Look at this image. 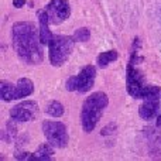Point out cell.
Segmentation results:
<instances>
[{"label": "cell", "mask_w": 161, "mask_h": 161, "mask_svg": "<svg viewBox=\"0 0 161 161\" xmlns=\"http://www.w3.org/2000/svg\"><path fill=\"white\" fill-rule=\"evenodd\" d=\"M54 154V146H51L50 143H44L37 148L36 153H33V160H51Z\"/></svg>", "instance_id": "obj_12"}, {"label": "cell", "mask_w": 161, "mask_h": 161, "mask_svg": "<svg viewBox=\"0 0 161 161\" xmlns=\"http://www.w3.org/2000/svg\"><path fill=\"white\" fill-rule=\"evenodd\" d=\"M24 4H25V0H13V6L14 7H17V8L23 7Z\"/></svg>", "instance_id": "obj_17"}, {"label": "cell", "mask_w": 161, "mask_h": 161, "mask_svg": "<svg viewBox=\"0 0 161 161\" xmlns=\"http://www.w3.org/2000/svg\"><path fill=\"white\" fill-rule=\"evenodd\" d=\"M45 10L50 17V23L53 24H61L71 14L69 3L67 0H51L47 4Z\"/></svg>", "instance_id": "obj_9"}, {"label": "cell", "mask_w": 161, "mask_h": 161, "mask_svg": "<svg viewBox=\"0 0 161 161\" xmlns=\"http://www.w3.org/2000/svg\"><path fill=\"white\" fill-rule=\"evenodd\" d=\"M13 48L19 58L27 64H40L44 58L40 30L30 21H19L11 28Z\"/></svg>", "instance_id": "obj_1"}, {"label": "cell", "mask_w": 161, "mask_h": 161, "mask_svg": "<svg viewBox=\"0 0 161 161\" xmlns=\"http://www.w3.org/2000/svg\"><path fill=\"white\" fill-rule=\"evenodd\" d=\"M157 126H158V127L161 126V113H160V116L157 117Z\"/></svg>", "instance_id": "obj_18"}, {"label": "cell", "mask_w": 161, "mask_h": 161, "mask_svg": "<svg viewBox=\"0 0 161 161\" xmlns=\"http://www.w3.org/2000/svg\"><path fill=\"white\" fill-rule=\"evenodd\" d=\"M96 78V68L93 65H86L80 69V72L75 76H71L67 80L68 91H76L79 93H86L92 89Z\"/></svg>", "instance_id": "obj_4"}, {"label": "cell", "mask_w": 161, "mask_h": 161, "mask_svg": "<svg viewBox=\"0 0 161 161\" xmlns=\"http://www.w3.org/2000/svg\"><path fill=\"white\" fill-rule=\"evenodd\" d=\"M108 103L109 99L105 92H95L89 97H86L82 105V110H80V120H82L83 131L91 133L96 127Z\"/></svg>", "instance_id": "obj_2"}, {"label": "cell", "mask_w": 161, "mask_h": 161, "mask_svg": "<svg viewBox=\"0 0 161 161\" xmlns=\"http://www.w3.org/2000/svg\"><path fill=\"white\" fill-rule=\"evenodd\" d=\"M126 86L127 92L136 99H144L148 93V86L144 83V76L137 68L133 67V64L127 65V72H126Z\"/></svg>", "instance_id": "obj_6"}, {"label": "cell", "mask_w": 161, "mask_h": 161, "mask_svg": "<svg viewBox=\"0 0 161 161\" xmlns=\"http://www.w3.org/2000/svg\"><path fill=\"white\" fill-rule=\"evenodd\" d=\"M74 37L68 36H53L48 42L50 50V62L54 67H61L69 58L74 50Z\"/></svg>", "instance_id": "obj_3"}, {"label": "cell", "mask_w": 161, "mask_h": 161, "mask_svg": "<svg viewBox=\"0 0 161 161\" xmlns=\"http://www.w3.org/2000/svg\"><path fill=\"white\" fill-rule=\"evenodd\" d=\"M38 21H40V38L42 44H48L53 37L48 24H50V17H48L47 10H38Z\"/></svg>", "instance_id": "obj_10"}, {"label": "cell", "mask_w": 161, "mask_h": 161, "mask_svg": "<svg viewBox=\"0 0 161 161\" xmlns=\"http://www.w3.org/2000/svg\"><path fill=\"white\" fill-rule=\"evenodd\" d=\"M14 88L16 86L11 85L7 80H2L0 82V95H2V99L4 102H10L14 99Z\"/></svg>", "instance_id": "obj_13"}, {"label": "cell", "mask_w": 161, "mask_h": 161, "mask_svg": "<svg viewBox=\"0 0 161 161\" xmlns=\"http://www.w3.org/2000/svg\"><path fill=\"white\" fill-rule=\"evenodd\" d=\"M42 131L47 139V142L51 146L57 148H64L68 144V131L64 123L61 122H51V120H45L42 123Z\"/></svg>", "instance_id": "obj_5"}, {"label": "cell", "mask_w": 161, "mask_h": 161, "mask_svg": "<svg viewBox=\"0 0 161 161\" xmlns=\"http://www.w3.org/2000/svg\"><path fill=\"white\" fill-rule=\"evenodd\" d=\"M45 112H47L50 116H54V117H61L64 114V106H62L61 102L58 100H51L48 103V106L45 108Z\"/></svg>", "instance_id": "obj_15"}, {"label": "cell", "mask_w": 161, "mask_h": 161, "mask_svg": "<svg viewBox=\"0 0 161 161\" xmlns=\"http://www.w3.org/2000/svg\"><path fill=\"white\" fill-rule=\"evenodd\" d=\"M34 92V83L28 78L19 79L16 88H14V99H21V97L30 96Z\"/></svg>", "instance_id": "obj_11"}, {"label": "cell", "mask_w": 161, "mask_h": 161, "mask_svg": "<svg viewBox=\"0 0 161 161\" xmlns=\"http://www.w3.org/2000/svg\"><path fill=\"white\" fill-rule=\"evenodd\" d=\"M117 59V51L114 50H110V51H105L102 53L99 57H97V65L100 68H106L112 61Z\"/></svg>", "instance_id": "obj_14"}, {"label": "cell", "mask_w": 161, "mask_h": 161, "mask_svg": "<svg viewBox=\"0 0 161 161\" xmlns=\"http://www.w3.org/2000/svg\"><path fill=\"white\" fill-rule=\"evenodd\" d=\"M74 40L75 41H80V42H85L89 40V37H91V31L88 30L86 27H82V28H78V30L75 31V34H74Z\"/></svg>", "instance_id": "obj_16"}, {"label": "cell", "mask_w": 161, "mask_h": 161, "mask_svg": "<svg viewBox=\"0 0 161 161\" xmlns=\"http://www.w3.org/2000/svg\"><path fill=\"white\" fill-rule=\"evenodd\" d=\"M38 114V103L34 100H24L10 110V116L16 122H30Z\"/></svg>", "instance_id": "obj_8"}, {"label": "cell", "mask_w": 161, "mask_h": 161, "mask_svg": "<svg viewBox=\"0 0 161 161\" xmlns=\"http://www.w3.org/2000/svg\"><path fill=\"white\" fill-rule=\"evenodd\" d=\"M158 96H160V88L158 86L150 85L148 86V93L144 97V102L140 106L139 109V114L142 119L144 120H151L153 117L157 116V112H158Z\"/></svg>", "instance_id": "obj_7"}]
</instances>
